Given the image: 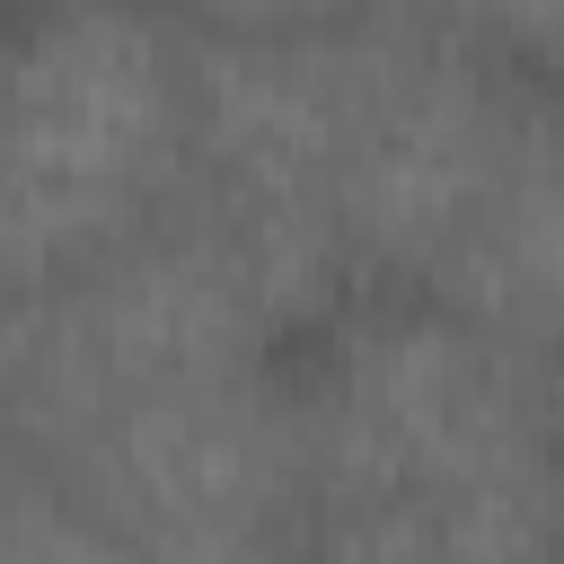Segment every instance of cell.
I'll use <instances>...</instances> for the list:
<instances>
[{"mask_svg": "<svg viewBox=\"0 0 564 564\" xmlns=\"http://www.w3.org/2000/svg\"><path fill=\"white\" fill-rule=\"evenodd\" d=\"M308 564H555L546 361L432 291H352L291 344Z\"/></svg>", "mask_w": 564, "mask_h": 564, "instance_id": "obj_1", "label": "cell"}, {"mask_svg": "<svg viewBox=\"0 0 564 564\" xmlns=\"http://www.w3.org/2000/svg\"><path fill=\"white\" fill-rule=\"evenodd\" d=\"M194 203V26L167 0L0 18V308H35Z\"/></svg>", "mask_w": 564, "mask_h": 564, "instance_id": "obj_2", "label": "cell"}, {"mask_svg": "<svg viewBox=\"0 0 564 564\" xmlns=\"http://www.w3.org/2000/svg\"><path fill=\"white\" fill-rule=\"evenodd\" d=\"M529 88L511 70H494L485 53H467L449 26H432V9L414 18L397 70L379 79L344 167H335V247L352 291H423L449 247L467 238L511 123H520Z\"/></svg>", "mask_w": 564, "mask_h": 564, "instance_id": "obj_3", "label": "cell"}, {"mask_svg": "<svg viewBox=\"0 0 564 564\" xmlns=\"http://www.w3.org/2000/svg\"><path fill=\"white\" fill-rule=\"evenodd\" d=\"M423 291L529 361L564 352V88H529L467 238Z\"/></svg>", "mask_w": 564, "mask_h": 564, "instance_id": "obj_4", "label": "cell"}, {"mask_svg": "<svg viewBox=\"0 0 564 564\" xmlns=\"http://www.w3.org/2000/svg\"><path fill=\"white\" fill-rule=\"evenodd\" d=\"M0 564H141L123 529L35 449H0Z\"/></svg>", "mask_w": 564, "mask_h": 564, "instance_id": "obj_5", "label": "cell"}, {"mask_svg": "<svg viewBox=\"0 0 564 564\" xmlns=\"http://www.w3.org/2000/svg\"><path fill=\"white\" fill-rule=\"evenodd\" d=\"M423 9L520 88H564V0H423Z\"/></svg>", "mask_w": 564, "mask_h": 564, "instance_id": "obj_6", "label": "cell"}, {"mask_svg": "<svg viewBox=\"0 0 564 564\" xmlns=\"http://www.w3.org/2000/svg\"><path fill=\"white\" fill-rule=\"evenodd\" d=\"M185 26L203 35H264V26H317V18H352L379 0H167Z\"/></svg>", "mask_w": 564, "mask_h": 564, "instance_id": "obj_7", "label": "cell"}, {"mask_svg": "<svg viewBox=\"0 0 564 564\" xmlns=\"http://www.w3.org/2000/svg\"><path fill=\"white\" fill-rule=\"evenodd\" d=\"M546 467H555V529H564V352L546 361Z\"/></svg>", "mask_w": 564, "mask_h": 564, "instance_id": "obj_8", "label": "cell"}, {"mask_svg": "<svg viewBox=\"0 0 564 564\" xmlns=\"http://www.w3.org/2000/svg\"><path fill=\"white\" fill-rule=\"evenodd\" d=\"M9 414H18V308H0V449H9Z\"/></svg>", "mask_w": 564, "mask_h": 564, "instance_id": "obj_9", "label": "cell"}, {"mask_svg": "<svg viewBox=\"0 0 564 564\" xmlns=\"http://www.w3.org/2000/svg\"><path fill=\"white\" fill-rule=\"evenodd\" d=\"M0 9H62V0H0Z\"/></svg>", "mask_w": 564, "mask_h": 564, "instance_id": "obj_10", "label": "cell"}, {"mask_svg": "<svg viewBox=\"0 0 564 564\" xmlns=\"http://www.w3.org/2000/svg\"><path fill=\"white\" fill-rule=\"evenodd\" d=\"M0 18H9V9H0Z\"/></svg>", "mask_w": 564, "mask_h": 564, "instance_id": "obj_11", "label": "cell"}, {"mask_svg": "<svg viewBox=\"0 0 564 564\" xmlns=\"http://www.w3.org/2000/svg\"><path fill=\"white\" fill-rule=\"evenodd\" d=\"M555 564H564V555H555Z\"/></svg>", "mask_w": 564, "mask_h": 564, "instance_id": "obj_12", "label": "cell"}]
</instances>
